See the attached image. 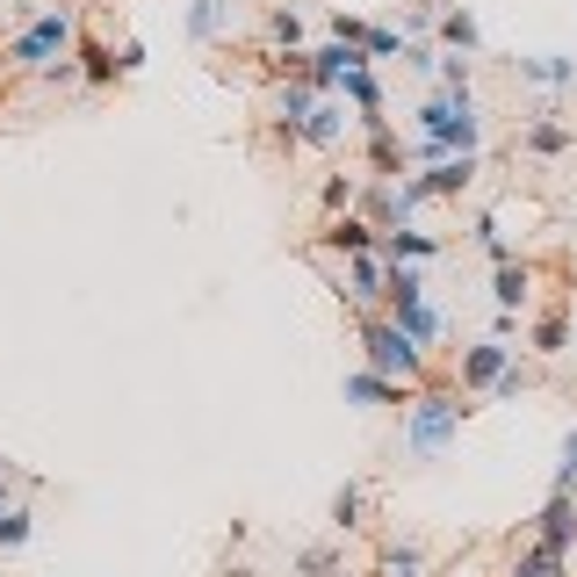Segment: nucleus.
Returning <instances> with one entry per match:
<instances>
[{
  "mask_svg": "<svg viewBox=\"0 0 577 577\" xmlns=\"http://www.w3.org/2000/svg\"><path fill=\"white\" fill-rule=\"evenodd\" d=\"M512 577H563V549L556 542H534L520 563H512Z\"/></svg>",
  "mask_w": 577,
  "mask_h": 577,
  "instance_id": "obj_11",
  "label": "nucleus"
},
{
  "mask_svg": "<svg viewBox=\"0 0 577 577\" xmlns=\"http://www.w3.org/2000/svg\"><path fill=\"white\" fill-rule=\"evenodd\" d=\"M297 570H303V577H333V570H339V556H333V549H303Z\"/></svg>",
  "mask_w": 577,
  "mask_h": 577,
  "instance_id": "obj_21",
  "label": "nucleus"
},
{
  "mask_svg": "<svg viewBox=\"0 0 577 577\" xmlns=\"http://www.w3.org/2000/svg\"><path fill=\"white\" fill-rule=\"evenodd\" d=\"M383 577H426V556H419V549H390V556H383Z\"/></svg>",
  "mask_w": 577,
  "mask_h": 577,
  "instance_id": "obj_17",
  "label": "nucleus"
},
{
  "mask_svg": "<svg viewBox=\"0 0 577 577\" xmlns=\"http://www.w3.org/2000/svg\"><path fill=\"white\" fill-rule=\"evenodd\" d=\"M0 484H8V470H0Z\"/></svg>",
  "mask_w": 577,
  "mask_h": 577,
  "instance_id": "obj_27",
  "label": "nucleus"
},
{
  "mask_svg": "<svg viewBox=\"0 0 577 577\" xmlns=\"http://www.w3.org/2000/svg\"><path fill=\"white\" fill-rule=\"evenodd\" d=\"M390 318L404 325V339H419V347H434L440 339V318L426 311V297H404V303H390Z\"/></svg>",
  "mask_w": 577,
  "mask_h": 577,
  "instance_id": "obj_6",
  "label": "nucleus"
},
{
  "mask_svg": "<svg viewBox=\"0 0 577 577\" xmlns=\"http://www.w3.org/2000/svg\"><path fill=\"white\" fill-rule=\"evenodd\" d=\"M570 534H577V498H570V491H556V498H549V512H542V542L570 549Z\"/></svg>",
  "mask_w": 577,
  "mask_h": 577,
  "instance_id": "obj_7",
  "label": "nucleus"
},
{
  "mask_svg": "<svg viewBox=\"0 0 577 577\" xmlns=\"http://www.w3.org/2000/svg\"><path fill=\"white\" fill-rule=\"evenodd\" d=\"M108 72H116V51H108V44H88V80H108Z\"/></svg>",
  "mask_w": 577,
  "mask_h": 577,
  "instance_id": "obj_23",
  "label": "nucleus"
},
{
  "mask_svg": "<svg viewBox=\"0 0 577 577\" xmlns=\"http://www.w3.org/2000/svg\"><path fill=\"white\" fill-rule=\"evenodd\" d=\"M563 339H570V325H563V318H549L542 333H534V347H542V354H556V347H563Z\"/></svg>",
  "mask_w": 577,
  "mask_h": 577,
  "instance_id": "obj_26",
  "label": "nucleus"
},
{
  "mask_svg": "<svg viewBox=\"0 0 577 577\" xmlns=\"http://www.w3.org/2000/svg\"><path fill=\"white\" fill-rule=\"evenodd\" d=\"M361 354H368V368H376V376H390V383H419V376H426L419 339H404L397 318H376V325L361 333Z\"/></svg>",
  "mask_w": 577,
  "mask_h": 577,
  "instance_id": "obj_3",
  "label": "nucleus"
},
{
  "mask_svg": "<svg viewBox=\"0 0 577 577\" xmlns=\"http://www.w3.org/2000/svg\"><path fill=\"white\" fill-rule=\"evenodd\" d=\"M419 130H426V159H448V152H476V138H484V123H476V102L470 88L440 94V102L419 108Z\"/></svg>",
  "mask_w": 577,
  "mask_h": 577,
  "instance_id": "obj_1",
  "label": "nucleus"
},
{
  "mask_svg": "<svg viewBox=\"0 0 577 577\" xmlns=\"http://www.w3.org/2000/svg\"><path fill=\"white\" fill-rule=\"evenodd\" d=\"M361 506H368V498H361V484H347V491L333 498V520H339V527H361Z\"/></svg>",
  "mask_w": 577,
  "mask_h": 577,
  "instance_id": "obj_18",
  "label": "nucleus"
},
{
  "mask_svg": "<svg viewBox=\"0 0 577 577\" xmlns=\"http://www.w3.org/2000/svg\"><path fill=\"white\" fill-rule=\"evenodd\" d=\"M397 397V383L390 376H376V368H361V376H347V404H361V412H376V404Z\"/></svg>",
  "mask_w": 577,
  "mask_h": 577,
  "instance_id": "obj_9",
  "label": "nucleus"
},
{
  "mask_svg": "<svg viewBox=\"0 0 577 577\" xmlns=\"http://www.w3.org/2000/svg\"><path fill=\"white\" fill-rule=\"evenodd\" d=\"M72 51V15H36L30 30L8 44V58L15 66H30V72H44V66H58V58Z\"/></svg>",
  "mask_w": 577,
  "mask_h": 577,
  "instance_id": "obj_4",
  "label": "nucleus"
},
{
  "mask_svg": "<svg viewBox=\"0 0 577 577\" xmlns=\"http://www.w3.org/2000/svg\"><path fill=\"white\" fill-rule=\"evenodd\" d=\"M434 245L440 239H426V231H390V253H397L404 267H412V261H434Z\"/></svg>",
  "mask_w": 577,
  "mask_h": 577,
  "instance_id": "obj_13",
  "label": "nucleus"
},
{
  "mask_svg": "<svg viewBox=\"0 0 577 577\" xmlns=\"http://www.w3.org/2000/svg\"><path fill=\"white\" fill-rule=\"evenodd\" d=\"M520 80H542V88H570L577 66H570V58H520Z\"/></svg>",
  "mask_w": 577,
  "mask_h": 577,
  "instance_id": "obj_12",
  "label": "nucleus"
},
{
  "mask_svg": "<svg viewBox=\"0 0 577 577\" xmlns=\"http://www.w3.org/2000/svg\"><path fill=\"white\" fill-rule=\"evenodd\" d=\"M297 138H311V145H333V138H339V108H311Z\"/></svg>",
  "mask_w": 577,
  "mask_h": 577,
  "instance_id": "obj_15",
  "label": "nucleus"
},
{
  "mask_svg": "<svg viewBox=\"0 0 577 577\" xmlns=\"http://www.w3.org/2000/svg\"><path fill=\"white\" fill-rule=\"evenodd\" d=\"M347 281H354V297H361V303H368V297H383V281H390V275H383V267H376V261H361V253H354V267H347Z\"/></svg>",
  "mask_w": 577,
  "mask_h": 577,
  "instance_id": "obj_14",
  "label": "nucleus"
},
{
  "mask_svg": "<svg viewBox=\"0 0 577 577\" xmlns=\"http://www.w3.org/2000/svg\"><path fill=\"white\" fill-rule=\"evenodd\" d=\"M577 484V434L563 440V462H556V491H570Z\"/></svg>",
  "mask_w": 577,
  "mask_h": 577,
  "instance_id": "obj_24",
  "label": "nucleus"
},
{
  "mask_svg": "<svg viewBox=\"0 0 577 577\" xmlns=\"http://www.w3.org/2000/svg\"><path fill=\"white\" fill-rule=\"evenodd\" d=\"M30 542V512H8V520H0V549H22Z\"/></svg>",
  "mask_w": 577,
  "mask_h": 577,
  "instance_id": "obj_22",
  "label": "nucleus"
},
{
  "mask_svg": "<svg viewBox=\"0 0 577 577\" xmlns=\"http://www.w3.org/2000/svg\"><path fill=\"white\" fill-rule=\"evenodd\" d=\"M563 145H570V130H556V123H534L527 130V152H563Z\"/></svg>",
  "mask_w": 577,
  "mask_h": 577,
  "instance_id": "obj_19",
  "label": "nucleus"
},
{
  "mask_svg": "<svg viewBox=\"0 0 577 577\" xmlns=\"http://www.w3.org/2000/svg\"><path fill=\"white\" fill-rule=\"evenodd\" d=\"M527 281H534L527 267L498 261V281H491V297H498V311H520V303H527Z\"/></svg>",
  "mask_w": 577,
  "mask_h": 577,
  "instance_id": "obj_10",
  "label": "nucleus"
},
{
  "mask_svg": "<svg viewBox=\"0 0 577 577\" xmlns=\"http://www.w3.org/2000/svg\"><path fill=\"white\" fill-rule=\"evenodd\" d=\"M455 434H462V404H455V390H426V397H412V419H404V448H412L419 462L448 455V448H455Z\"/></svg>",
  "mask_w": 577,
  "mask_h": 577,
  "instance_id": "obj_2",
  "label": "nucleus"
},
{
  "mask_svg": "<svg viewBox=\"0 0 577 577\" xmlns=\"http://www.w3.org/2000/svg\"><path fill=\"white\" fill-rule=\"evenodd\" d=\"M217 22H224V8H217V0H195L188 30H195V36H217Z\"/></svg>",
  "mask_w": 577,
  "mask_h": 577,
  "instance_id": "obj_20",
  "label": "nucleus"
},
{
  "mask_svg": "<svg viewBox=\"0 0 577 577\" xmlns=\"http://www.w3.org/2000/svg\"><path fill=\"white\" fill-rule=\"evenodd\" d=\"M0 520H8V512H0Z\"/></svg>",
  "mask_w": 577,
  "mask_h": 577,
  "instance_id": "obj_28",
  "label": "nucleus"
},
{
  "mask_svg": "<svg viewBox=\"0 0 577 577\" xmlns=\"http://www.w3.org/2000/svg\"><path fill=\"white\" fill-rule=\"evenodd\" d=\"M506 368H512V347H506V339H476V347L462 354V390H491Z\"/></svg>",
  "mask_w": 577,
  "mask_h": 577,
  "instance_id": "obj_5",
  "label": "nucleus"
},
{
  "mask_svg": "<svg viewBox=\"0 0 577 577\" xmlns=\"http://www.w3.org/2000/svg\"><path fill=\"white\" fill-rule=\"evenodd\" d=\"M470 174H476V159L470 152H448V159H434L426 188H434V195H455V188H470Z\"/></svg>",
  "mask_w": 577,
  "mask_h": 577,
  "instance_id": "obj_8",
  "label": "nucleus"
},
{
  "mask_svg": "<svg viewBox=\"0 0 577 577\" xmlns=\"http://www.w3.org/2000/svg\"><path fill=\"white\" fill-rule=\"evenodd\" d=\"M440 30H448V44H462V51H470V44H476V22H470V15H448V22H440Z\"/></svg>",
  "mask_w": 577,
  "mask_h": 577,
  "instance_id": "obj_25",
  "label": "nucleus"
},
{
  "mask_svg": "<svg viewBox=\"0 0 577 577\" xmlns=\"http://www.w3.org/2000/svg\"><path fill=\"white\" fill-rule=\"evenodd\" d=\"M325 245H333V253H361V245H368V224H354V217H339V224L325 231Z\"/></svg>",
  "mask_w": 577,
  "mask_h": 577,
  "instance_id": "obj_16",
  "label": "nucleus"
}]
</instances>
